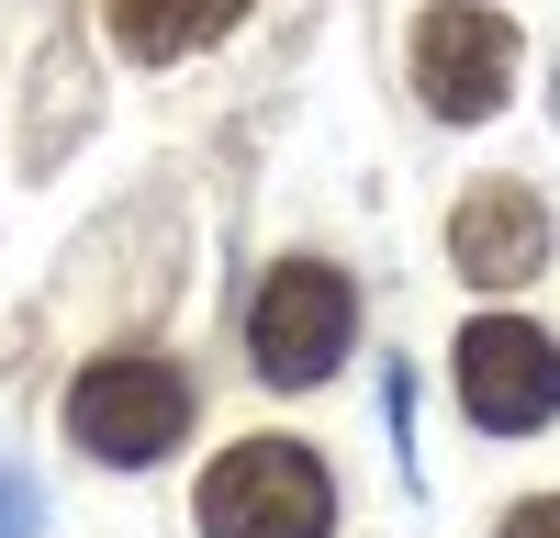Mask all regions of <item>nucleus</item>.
<instances>
[{"mask_svg":"<svg viewBox=\"0 0 560 538\" xmlns=\"http://www.w3.org/2000/svg\"><path fill=\"white\" fill-rule=\"evenodd\" d=\"M415 90H427L438 124L504 113V90H516V23L482 12V0H438V12L415 23Z\"/></svg>","mask_w":560,"mask_h":538,"instance_id":"nucleus-4","label":"nucleus"},{"mask_svg":"<svg viewBox=\"0 0 560 538\" xmlns=\"http://www.w3.org/2000/svg\"><path fill=\"white\" fill-rule=\"evenodd\" d=\"M202 538H325L337 527V482L303 437H236L191 493Z\"/></svg>","mask_w":560,"mask_h":538,"instance_id":"nucleus-1","label":"nucleus"},{"mask_svg":"<svg viewBox=\"0 0 560 538\" xmlns=\"http://www.w3.org/2000/svg\"><path fill=\"white\" fill-rule=\"evenodd\" d=\"M459 404H471V426H493V437L549 426L560 416V348L527 314H482V326L459 337Z\"/></svg>","mask_w":560,"mask_h":538,"instance_id":"nucleus-5","label":"nucleus"},{"mask_svg":"<svg viewBox=\"0 0 560 538\" xmlns=\"http://www.w3.org/2000/svg\"><path fill=\"white\" fill-rule=\"evenodd\" d=\"M348 337H359V292H348V269H325V258H280L258 281V303H247L258 382H280V393L325 382L348 359Z\"/></svg>","mask_w":560,"mask_h":538,"instance_id":"nucleus-3","label":"nucleus"},{"mask_svg":"<svg viewBox=\"0 0 560 538\" xmlns=\"http://www.w3.org/2000/svg\"><path fill=\"white\" fill-rule=\"evenodd\" d=\"M493 538H560V493H527V505H516V516H504Z\"/></svg>","mask_w":560,"mask_h":538,"instance_id":"nucleus-8","label":"nucleus"},{"mask_svg":"<svg viewBox=\"0 0 560 538\" xmlns=\"http://www.w3.org/2000/svg\"><path fill=\"white\" fill-rule=\"evenodd\" d=\"M0 538H23V493L12 482H0Z\"/></svg>","mask_w":560,"mask_h":538,"instance_id":"nucleus-9","label":"nucleus"},{"mask_svg":"<svg viewBox=\"0 0 560 538\" xmlns=\"http://www.w3.org/2000/svg\"><path fill=\"white\" fill-rule=\"evenodd\" d=\"M68 437L90 460H113V471H147V460H168L191 437V382L158 348H113V359H90L68 382Z\"/></svg>","mask_w":560,"mask_h":538,"instance_id":"nucleus-2","label":"nucleus"},{"mask_svg":"<svg viewBox=\"0 0 560 538\" xmlns=\"http://www.w3.org/2000/svg\"><path fill=\"white\" fill-rule=\"evenodd\" d=\"M448 269L482 292H516L549 269V202L527 191V179H482V191H459L448 213Z\"/></svg>","mask_w":560,"mask_h":538,"instance_id":"nucleus-6","label":"nucleus"},{"mask_svg":"<svg viewBox=\"0 0 560 538\" xmlns=\"http://www.w3.org/2000/svg\"><path fill=\"white\" fill-rule=\"evenodd\" d=\"M113 12V34H124V57H191V45H213L224 23L247 12V0H102Z\"/></svg>","mask_w":560,"mask_h":538,"instance_id":"nucleus-7","label":"nucleus"}]
</instances>
